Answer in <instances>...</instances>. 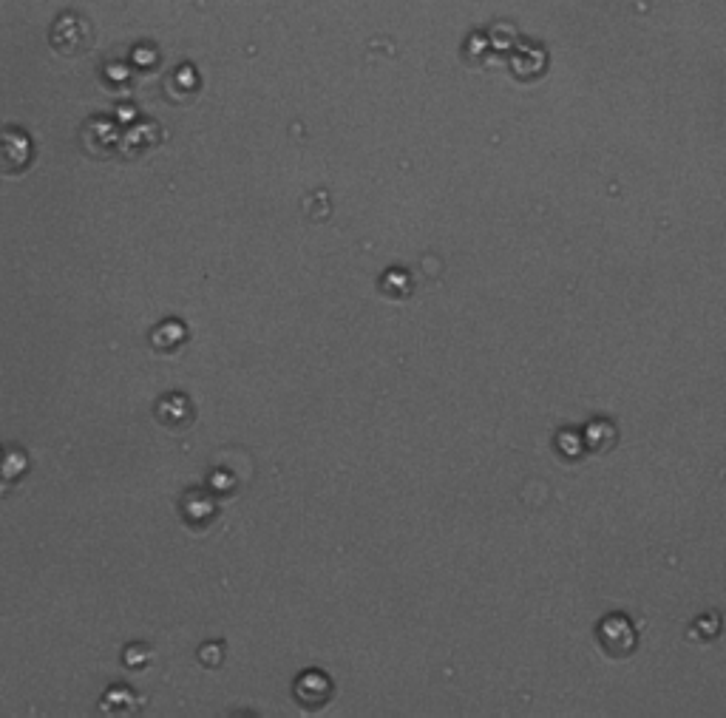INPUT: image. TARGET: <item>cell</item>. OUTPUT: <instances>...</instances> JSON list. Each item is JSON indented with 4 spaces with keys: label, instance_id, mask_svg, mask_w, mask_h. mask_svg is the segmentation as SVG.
<instances>
[{
    "label": "cell",
    "instance_id": "cell-3",
    "mask_svg": "<svg viewBox=\"0 0 726 718\" xmlns=\"http://www.w3.org/2000/svg\"><path fill=\"white\" fill-rule=\"evenodd\" d=\"M156 418L165 423V426H171V429L188 426L193 421L191 401L185 395H168V398H162L159 406H156Z\"/></svg>",
    "mask_w": 726,
    "mask_h": 718
},
{
    "label": "cell",
    "instance_id": "cell-2",
    "mask_svg": "<svg viewBox=\"0 0 726 718\" xmlns=\"http://www.w3.org/2000/svg\"><path fill=\"white\" fill-rule=\"evenodd\" d=\"M66 20H69V29L71 32H66V26L63 23H57L54 26V32L52 35H66L69 40L57 49L60 54H83L88 49V43H91V29H88V23L83 18H77V15H66Z\"/></svg>",
    "mask_w": 726,
    "mask_h": 718
},
{
    "label": "cell",
    "instance_id": "cell-1",
    "mask_svg": "<svg viewBox=\"0 0 726 718\" xmlns=\"http://www.w3.org/2000/svg\"><path fill=\"white\" fill-rule=\"evenodd\" d=\"M26 162H29V140H26V134H20V131H3V137H0V171H6V174H18L26 168Z\"/></svg>",
    "mask_w": 726,
    "mask_h": 718
}]
</instances>
